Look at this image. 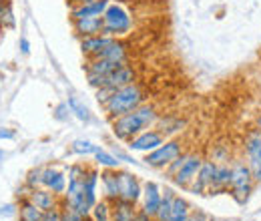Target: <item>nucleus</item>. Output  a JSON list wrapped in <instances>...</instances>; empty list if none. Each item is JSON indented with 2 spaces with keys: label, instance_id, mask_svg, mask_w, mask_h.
I'll return each mask as SVG.
<instances>
[{
  "label": "nucleus",
  "instance_id": "obj_48",
  "mask_svg": "<svg viewBox=\"0 0 261 221\" xmlns=\"http://www.w3.org/2000/svg\"><path fill=\"white\" fill-rule=\"evenodd\" d=\"M223 221H227V219H223Z\"/></svg>",
  "mask_w": 261,
  "mask_h": 221
},
{
  "label": "nucleus",
  "instance_id": "obj_7",
  "mask_svg": "<svg viewBox=\"0 0 261 221\" xmlns=\"http://www.w3.org/2000/svg\"><path fill=\"white\" fill-rule=\"evenodd\" d=\"M165 143V135L157 129H147L143 133H139L137 137H133L127 147L130 151H141V153H151L153 149H157L159 145Z\"/></svg>",
  "mask_w": 261,
  "mask_h": 221
},
{
  "label": "nucleus",
  "instance_id": "obj_20",
  "mask_svg": "<svg viewBox=\"0 0 261 221\" xmlns=\"http://www.w3.org/2000/svg\"><path fill=\"white\" fill-rule=\"evenodd\" d=\"M29 199L33 201L38 209H42V211H46V209H50V207H55V205H61V203H59V195L53 193L50 189H46V187L31 189Z\"/></svg>",
  "mask_w": 261,
  "mask_h": 221
},
{
  "label": "nucleus",
  "instance_id": "obj_18",
  "mask_svg": "<svg viewBox=\"0 0 261 221\" xmlns=\"http://www.w3.org/2000/svg\"><path fill=\"white\" fill-rule=\"evenodd\" d=\"M74 32L85 38V36H97L102 34V16H87V18H76L72 20Z\"/></svg>",
  "mask_w": 261,
  "mask_h": 221
},
{
  "label": "nucleus",
  "instance_id": "obj_11",
  "mask_svg": "<svg viewBox=\"0 0 261 221\" xmlns=\"http://www.w3.org/2000/svg\"><path fill=\"white\" fill-rule=\"evenodd\" d=\"M137 81V72H135V68L130 66V64H121V66H117L111 75H107L105 77V87L102 89H109L111 93L113 91H117V89H123V87H127V85H133Z\"/></svg>",
  "mask_w": 261,
  "mask_h": 221
},
{
  "label": "nucleus",
  "instance_id": "obj_8",
  "mask_svg": "<svg viewBox=\"0 0 261 221\" xmlns=\"http://www.w3.org/2000/svg\"><path fill=\"white\" fill-rule=\"evenodd\" d=\"M201 163H203V157L199 153H185V161H183L181 169L175 173L173 183L179 187H189L197 177V171L201 169Z\"/></svg>",
  "mask_w": 261,
  "mask_h": 221
},
{
  "label": "nucleus",
  "instance_id": "obj_28",
  "mask_svg": "<svg viewBox=\"0 0 261 221\" xmlns=\"http://www.w3.org/2000/svg\"><path fill=\"white\" fill-rule=\"evenodd\" d=\"M97 149H98V145H95V143L89 141V139H76V141H72V145H70V151L76 153V155H81V157L95 155Z\"/></svg>",
  "mask_w": 261,
  "mask_h": 221
},
{
  "label": "nucleus",
  "instance_id": "obj_15",
  "mask_svg": "<svg viewBox=\"0 0 261 221\" xmlns=\"http://www.w3.org/2000/svg\"><path fill=\"white\" fill-rule=\"evenodd\" d=\"M100 185H102V199H107L109 203L117 201L121 197L119 169H105V171H100Z\"/></svg>",
  "mask_w": 261,
  "mask_h": 221
},
{
  "label": "nucleus",
  "instance_id": "obj_30",
  "mask_svg": "<svg viewBox=\"0 0 261 221\" xmlns=\"http://www.w3.org/2000/svg\"><path fill=\"white\" fill-rule=\"evenodd\" d=\"M91 221H113L111 219V203L107 199H98L91 211Z\"/></svg>",
  "mask_w": 261,
  "mask_h": 221
},
{
  "label": "nucleus",
  "instance_id": "obj_26",
  "mask_svg": "<svg viewBox=\"0 0 261 221\" xmlns=\"http://www.w3.org/2000/svg\"><path fill=\"white\" fill-rule=\"evenodd\" d=\"M157 123L163 127V129H159V131L165 135V139L171 137V135H175V133H181V131L185 129V125H187L185 119H171V117H169V119H161V117H159Z\"/></svg>",
  "mask_w": 261,
  "mask_h": 221
},
{
  "label": "nucleus",
  "instance_id": "obj_5",
  "mask_svg": "<svg viewBox=\"0 0 261 221\" xmlns=\"http://www.w3.org/2000/svg\"><path fill=\"white\" fill-rule=\"evenodd\" d=\"M241 151H243V159L249 165L255 183H261V133L251 129L243 141H241Z\"/></svg>",
  "mask_w": 261,
  "mask_h": 221
},
{
  "label": "nucleus",
  "instance_id": "obj_4",
  "mask_svg": "<svg viewBox=\"0 0 261 221\" xmlns=\"http://www.w3.org/2000/svg\"><path fill=\"white\" fill-rule=\"evenodd\" d=\"M133 31V16L121 2H111L102 14V34L119 38Z\"/></svg>",
  "mask_w": 261,
  "mask_h": 221
},
{
  "label": "nucleus",
  "instance_id": "obj_32",
  "mask_svg": "<svg viewBox=\"0 0 261 221\" xmlns=\"http://www.w3.org/2000/svg\"><path fill=\"white\" fill-rule=\"evenodd\" d=\"M0 27H2V29H14V14H12L10 4H6V6L0 10Z\"/></svg>",
  "mask_w": 261,
  "mask_h": 221
},
{
  "label": "nucleus",
  "instance_id": "obj_43",
  "mask_svg": "<svg viewBox=\"0 0 261 221\" xmlns=\"http://www.w3.org/2000/svg\"><path fill=\"white\" fill-rule=\"evenodd\" d=\"M253 129L261 133V113H257V115H255V121H253Z\"/></svg>",
  "mask_w": 261,
  "mask_h": 221
},
{
  "label": "nucleus",
  "instance_id": "obj_21",
  "mask_svg": "<svg viewBox=\"0 0 261 221\" xmlns=\"http://www.w3.org/2000/svg\"><path fill=\"white\" fill-rule=\"evenodd\" d=\"M137 211L139 209L135 203L123 201V199H117L111 203V219L113 221H135Z\"/></svg>",
  "mask_w": 261,
  "mask_h": 221
},
{
  "label": "nucleus",
  "instance_id": "obj_47",
  "mask_svg": "<svg viewBox=\"0 0 261 221\" xmlns=\"http://www.w3.org/2000/svg\"><path fill=\"white\" fill-rule=\"evenodd\" d=\"M2 31H4V29H2V27H0V34H2Z\"/></svg>",
  "mask_w": 261,
  "mask_h": 221
},
{
  "label": "nucleus",
  "instance_id": "obj_9",
  "mask_svg": "<svg viewBox=\"0 0 261 221\" xmlns=\"http://www.w3.org/2000/svg\"><path fill=\"white\" fill-rule=\"evenodd\" d=\"M141 199H143V205L141 209L155 219L157 211H159V205H161V199H163V189L155 183V181H145L143 183V193H141Z\"/></svg>",
  "mask_w": 261,
  "mask_h": 221
},
{
  "label": "nucleus",
  "instance_id": "obj_33",
  "mask_svg": "<svg viewBox=\"0 0 261 221\" xmlns=\"http://www.w3.org/2000/svg\"><path fill=\"white\" fill-rule=\"evenodd\" d=\"M42 169H44V167L33 169V171L27 175V181H24V185H27V187H31V189L40 187V183H42Z\"/></svg>",
  "mask_w": 261,
  "mask_h": 221
},
{
  "label": "nucleus",
  "instance_id": "obj_37",
  "mask_svg": "<svg viewBox=\"0 0 261 221\" xmlns=\"http://www.w3.org/2000/svg\"><path fill=\"white\" fill-rule=\"evenodd\" d=\"M209 219H211V215H207L203 209H191L187 221H209Z\"/></svg>",
  "mask_w": 261,
  "mask_h": 221
},
{
  "label": "nucleus",
  "instance_id": "obj_22",
  "mask_svg": "<svg viewBox=\"0 0 261 221\" xmlns=\"http://www.w3.org/2000/svg\"><path fill=\"white\" fill-rule=\"evenodd\" d=\"M189 213H191V205L185 197L177 195L175 201H173V209H171V215L169 221H187L189 219Z\"/></svg>",
  "mask_w": 261,
  "mask_h": 221
},
{
  "label": "nucleus",
  "instance_id": "obj_24",
  "mask_svg": "<svg viewBox=\"0 0 261 221\" xmlns=\"http://www.w3.org/2000/svg\"><path fill=\"white\" fill-rule=\"evenodd\" d=\"M177 193L169 187L163 189V199H161V205H159V211L155 215V221H169V215H171V209H173V201H175Z\"/></svg>",
  "mask_w": 261,
  "mask_h": 221
},
{
  "label": "nucleus",
  "instance_id": "obj_42",
  "mask_svg": "<svg viewBox=\"0 0 261 221\" xmlns=\"http://www.w3.org/2000/svg\"><path fill=\"white\" fill-rule=\"evenodd\" d=\"M0 139H14V133L8 129H0Z\"/></svg>",
  "mask_w": 261,
  "mask_h": 221
},
{
  "label": "nucleus",
  "instance_id": "obj_12",
  "mask_svg": "<svg viewBox=\"0 0 261 221\" xmlns=\"http://www.w3.org/2000/svg\"><path fill=\"white\" fill-rule=\"evenodd\" d=\"M119 187H121V197L119 199L137 205V201L141 199V193H143V185H141L139 177L129 173V171L119 169Z\"/></svg>",
  "mask_w": 261,
  "mask_h": 221
},
{
  "label": "nucleus",
  "instance_id": "obj_16",
  "mask_svg": "<svg viewBox=\"0 0 261 221\" xmlns=\"http://www.w3.org/2000/svg\"><path fill=\"white\" fill-rule=\"evenodd\" d=\"M95 59H105V61H111L115 64H125L129 59V53H127L125 42H121L119 38H113L111 44H107Z\"/></svg>",
  "mask_w": 261,
  "mask_h": 221
},
{
  "label": "nucleus",
  "instance_id": "obj_35",
  "mask_svg": "<svg viewBox=\"0 0 261 221\" xmlns=\"http://www.w3.org/2000/svg\"><path fill=\"white\" fill-rule=\"evenodd\" d=\"M183 161H185V153H183V155H179V157L175 159V161H171V163H169V165L165 167V173H167V175H169V177L173 179V177H175V173H177V171L181 169Z\"/></svg>",
  "mask_w": 261,
  "mask_h": 221
},
{
  "label": "nucleus",
  "instance_id": "obj_39",
  "mask_svg": "<svg viewBox=\"0 0 261 221\" xmlns=\"http://www.w3.org/2000/svg\"><path fill=\"white\" fill-rule=\"evenodd\" d=\"M20 51H22L24 55H29V53H31V42H29V40H27L24 36L20 38Z\"/></svg>",
  "mask_w": 261,
  "mask_h": 221
},
{
  "label": "nucleus",
  "instance_id": "obj_45",
  "mask_svg": "<svg viewBox=\"0 0 261 221\" xmlns=\"http://www.w3.org/2000/svg\"><path fill=\"white\" fill-rule=\"evenodd\" d=\"M2 157H4V153H2V151H0V159H2Z\"/></svg>",
  "mask_w": 261,
  "mask_h": 221
},
{
  "label": "nucleus",
  "instance_id": "obj_19",
  "mask_svg": "<svg viewBox=\"0 0 261 221\" xmlns=\"http://www.w3.org/2000/svg\"><path fill=\"white\" fill-rule=\"evenodd\" d=\"M111 40H113V36H107V34L85 36V38H81V51L87 59H95L107 44H111Z\"/></svg>",
  "mask_w": 261,
  "mask_h": 221
},
{
  "label": "nucleus",
  "instance_id": "obj_34",
  "mask_svg": "<svg viewBox=\"0 0 261 221\" xmlns=\"http://www.w3.org/2000/svg\"><path fill=\"white\" fill-rule=\"evenodd\" d=\"M61 219H63V209H61V205H55V207L42 211V219L40 221H61Z\"/></svg>",
  "mask_w": 261,
  "mask_h": 221
},
{
  "label": "nucleus",
  "instance_id": "obj_23",
  "mask_svg": "<svg viewBox=\"0 0 261 221\" xmlns=\"http://www.w3.org/2000/svg\"><path fill=\"white\" fill-rule=\"evenodd\" d=\"M18 217H20V221H40L42 219V209H38L31 199H22L18 205Z\"/></svg>",
  "mask_w": 261,
  "mask_h": 221
},
{
  "label": "nucleus",
  "instance_id": "obj_38",
  "mask_svg": "<svg viewBox=\"0 0 261 221\" xmlns=\"http://www.w3.org/2000/svg\"><path fill=\"white\" fill-rule=\"evenodd\" d=\"M113 155H115V157L119 159V161H125V163H133V165L137 163V161H135V159L130 157V155H127V153H123V151H119V149H117V151H113Z\"/></svg>",
  "mask_w": 261,
  "mask_h": 221
},
{
  "label": "nucleus",
  "instance_id": "obj_10",
  "mask_svg": "<svg viewBox=\"0 0 261 221\" xmlns=\"http://www.w3.org/2000/svg\"><path fill=\"white\" fill-rule=\"evenodd\" d=\"M215 169H217V163L215 161L203 159L201 169L197 171V177L193 179V183L187 189L191 191V193H195V195H207L209 193V185L213 181V175H215Z\"/></svg>",
  "mask_w": 261,
  "mask_h": 221
},
{
  "label": "nucleus",
  "instance_id": "obj_29",
  "mask_svg": "<svg viewBox=\"0 0 261 221\" xmlns=\"http://www.w3.org/2000/svg\"><path fill=\"white\" fill-rule=\"evenodd\" d=\"M211 161L215 163H231L233 161V155H231V147L229 145H223V143H217L211 147Z\"/></svg>",
  "mask_w": 261,
  "mask_h": 221
},
{
  "label": "nucleus",
  "instance_id": "obj_41",
  "mask_svg": "<svg viewBox=\"0 0 261 221\" xmlns=\"http://www.w3.org/2000/svg\"><path fill=\"white\" fill-rule=\"evenodd\" d=\"M14 213V205H4L0 207V215H12Z\"/></svg>",
  "mask_w": 261,
  "mask_h": 221
},
{
  "label": "nucleus",
  "instance_id": "obj_40",
  "mask_svg": "<svg viewBox=\"0 0 261 221\" xmlns=\"http://www.w3.org/2000/svg\"><path fill=\"white\" fill-rule=\"evenodd\" d=\"M135 221H155V219H153V217H149V215H147L143 209H139V211H137V217H135Z\"/></svg>",
  "mask_w": 261,
  "mask_h": 221
},
{
  "label": "nucleus",
  "instance_id": "obj_1",
  "mask_svg": "<svg viewBox=\"0 0 261 221\" xmlns=\"http://www.w3.org/2000/svg\"><path fill=\"white\" fill-rule=\"evenodd\" d=\"M159 121V113L153 105H141L137 107L135 111L125 113L121 117H115L113 119V135L119 139V141H125L129 143L133 137H137L139 133L147 131V129H153V125H157Z\"/></svg>",
  "mask_w": 261,
  "mask_h": 221
},
{
  "label": "nucleus",
  "instance_id": "obj_6",
  "mask_svg": "<svg viewBox=\"0 0 261 221\" xmlns=\"http://www.w3.org/2000/svg\"><path fill=\"white\" fill-rule=\"evenodd\" d=\"M179 155H183L181 141H177V139H165L163 145H159L157 149H153L151 153H147L143 161L149 167H153V169H165L171 161H175Z\"/></svg>",
  "mask_w": 261,
  "mask_h": 221
},
{
  "label": "nucleus",
  "instance_id": "obj_46",
  "mask_svg": "<svg viewBox=\"0 0 261 221\" xmlns=\"http://www.w3.org/2000/svg\"><path fill=\"white\" fill-rule=\"evenodd\" d=\"M209 221H217V219H215V217H211V219H209Z\"/></svg>",
  "mask_w": 261,
  "mask_h": 221
},
{
  "label": "nucleus",
  "instance_id": "obj_27",
  "mask_svg": "<svg viewBox=\"0 0 261 221\" xmlns=\"http://www.w3.org/2000/svg\"><path fill=\"white\" fill-rule=\"evenodd\" d=\"M93 157H95L98 167H102V169H119V163H121L111 151H107V149H102V147H98L97 153H95Z\"/></svg>",
  "mask_w": 261,
  "mask_h": 221
},
{
  "label": "nucleus",
  "instance_id": "obj_31",
  "mask_svg": "<svg viewBox=\"0 0 261 221\" xmlns=\"http://www.w3.org/2000/svg\"><path fill=\"white\" fill-rule=\"evenodd\" d=\"M61 209H63V219L61 221H91V217H83L76 209H72L66 203H61Z\"/></svg>",
  "mask_w": 261,
  "mask_h": 221
},
{
  "label": "nucleus",
  "instance_id": "obj_17",
  "mask_svg": "<svg viewBox=\"0 0 261 221\" xmlns=\"http://www.w3.org/2000/svg\"><path fill=\"white\" fill-rule=\"evenodd\" d=\"M229 181H231V163H217L213 181L209 185L207 195H221L229 191Z\"/></svg>",
  "mask_w": 261,
  "mask_h": 221
},
{
  "label": "nucleus",
  "instance_id": "obj_13",
  "mask_svg": "<svg viewBox=\"0 0 261 221\" xmlns=\"http://www.w3.org/2000/svg\"><path fill=\"white\" fill-rule=\"evenodd\" d=\"M66 185H68V179L63 171L55 169V167H44L42 169V183L40 187H46L53 193H57L59 197H63L66 191Z\"/></svg>",
  "mask_w": 261,
  "mask_h": 221
},
{
  "label": "nucleus",
  "instance_id": "obj_25",
  "mask_svg": "<svg viewBox=\"0 0 261 221\" xmlns=\"http://www.w3.org/2000/svg\"><path fill=\"white\" fill-rule=\"evenodd\" d=\"M66 103H68V107H70V113H72L79 121H83V123H91L93 115H91L89 107L81 103V99H76V96H68V101H66Z\"/></svg>",
  "mask_w": 261,
  "mask_h": 221
},
{
  "label": "nucleus",
  "instance_id": "obj_36",
  "mask_svg": "<svg viewBox=\"0 0 261 221\" xmlns=\"http://www.w3.org/2000/svg\"><path fill=\"white\" fill-rule=\"evenodd\" d=\"M68 117H70V107H68V103H63V105H59V107L55 109V119H57V121H68Z\"/></svg>",
  "mask_w": 261,
  "mask_h": 221
},
{
  "label": "nucleus",
  "instance_id": "obj_44",
  "mask_svg": "<svg viewBox=\"0 0 261 221\" xmlns=\"http://www.w3.org/2000/svg\"><path fill=\"white\" fill-rule=\"evenodd\" d=\"M6 4H8V2H6V0H0V10H2V8H4V6H6Z\"/></svg>",
  "mask_w": 261,
  "mask_h": 221
},
{
  "label": "nucleus",
  "instance_id": "obj_2",
  "mask_svg": "<svg viewBox=\"0 0 261 221\" xmlns=\"http://www.w3.org/2000/svg\"><path fill=\"white\" fill-rule=\"evenodd\" d=\"M145 91H143V87L139 85V83H133V85H127V87H123V89H117V91H113L109 99L102 103V109H105V113L109 115V117H121V115H125V113H130V111H135L137 107H141V105H145Z\"/></svg>",
  "mask_w": 261,
  "mask_h": 221
},
{
  "label": "nucleus",
  "instance_id": "obj_14",
  "mask_svg": "<svg viewBox=\"0 0 261 221\" xmlns=\"http://www.w3.org/2000/svg\"><path fill=\"white\" fill-rule=\"evenodd\" d=\"M111 2L113 0H87V2H81L70 10V18L76 20V18H87V16H102Z\"/></svg>",
  "mask_w": 261,
  "mask_h": 221
},
{
  "label": "nucleus",
  "instance_id": "obj_3",
  "mask_svg": "<svg viewBox=\"0 0 261 221\" xmlns=\"http://www.w3.org/2000/svg\"><path fill=\"white\" fill-rule=\"evenodd\" d=\"M255 179L253 173L249 169V165L245 163V159L235 157L231 161V181H229V191L227 195L233 197L235 203L245 205L251 197V193L255 189Z\"/></svg>",
  "mask_w": 261,
  "mask_h": 221
}]
</instances>
